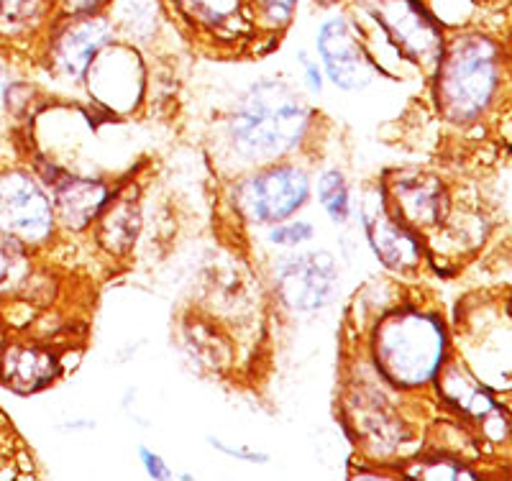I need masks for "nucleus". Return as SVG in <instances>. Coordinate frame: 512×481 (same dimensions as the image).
Returning <instances> with one entry per match:
<instances>
[{"label":"nucleus","instance_id":"nucleus-7","mask_svg":"<svg viewBox=\"0 0 512 481\" xmlns=\"http://www.w3.org/2000/svg\"><path fill=\"white\" fill-rule=\"evenodd\" d=\"M241 200L259 223H280L308 200V177L295 167L256 174L241 190Z\"/></svg>","mask_w":512,"mask_h":481},{"label":"nucleus","instance_id":"nucleus-14","mask_svg":"<svg viewBox=\"0 0 512 481\" xmlns=\"http://www.w3.org/2000/svg\"><path fill=\"white\" fill-rule=\"evenodd\" d=\"M139 231V210L131 200H118L103 218V241L113 251H126Z\"/></svg>","mask_w":512,"mask_h":481},{"label":"nucleus","instance_id":"nucleus-1","mask_svg":"<svg viewBox=\"0 0 512 481\" xmlns=\"http://www.w3.org/2000/svg\"><path fill=\"white\" fill-rule=\"evenodd\" d=\"M308 126L305 105L280 82H259L233 118V141L246 157L272 159L300 141Z\"/></svg>","mask_w":512,"mask_h":481},{"label":"nucleus","instance_id":"nucleus-6","mask_svg":"<svg viewBox=\"0 0 512 481\" xmlns=\"http://www.w3.org/2000/svg\"><path fill=\"white\" fill-rule=\"evenodd\" d=\"M277 292L287 308L313 313L326 308L338 290L336 261L326 251L290 256L277 267Z\"/></svg>","mask_w":512,"mask_h":481},{"label":"nucleus","instance_id":"nucleus-10","mask_svg":"<svg viewBox=\"0 0 512 481\" xmlns=\"http://www.w3.org/2000/svg\"><path fill=\"white\" fill-rule=\"evenodd\" d=\"M111 39V29L103 18H77L62 34L57 36L54 44V59L59 70L70 77H80L88 70L93 59L98 57L100 49Z\"/></svg>","mask_w":512,"mask_h":481},{"label":"nucleus","instance_id":"nucleus-2","mask_svg":"<svg viewBox=\"0 0 512 481\" xmlns=\"http://www.w3.org/2000/svg\"><path fill=\"white\" fill-rule=\"evenodd\" d=\"M500 85V49L487 36H464L438 62V100L446 118L474 121Z\"/></svg>","mask_w":512,"mask_h":481},{"label":"nucleus","instance_id":"nucleus-17","mask_svg":"<svg viewBox=\"0 0 512 481\" xmlns=\"http://www.w3.org/2000/svg\"><path fill=\"white\" fill-rule=\"evenodd\" d=\"M187 13L203 21V24H223L239 11V0H180Z\"/></svg>","mask_w":512,"mask_h":481},{"label":"nucleus","instance_id":"nucleus-24","mask_svg":"<svg viewBox=\"0 0 512 481\" xmlns=\"http://www.w3.org/2000/svg\"><path fill=\"white\" fill-rule=\"evenodd\" d=\"M303 62H305V67H308V85H310V90H313V93H318L320 85H323V82H320L318 67H315V64L310 62V59H303Z\"/></svg>","mask_w":512,"mask_h":481},{"label":"nucleus","instance_id":"nucleus-13","mask_svg":"<svg viewBox=\"0 0 512 481\" xmlns=\"http://www.w3.org/2000/svg\"><path fill=\"white\" fill-rule=\"evenodd\" d=\"M108 203V190L98 180L67 177L57 185L59 218L70 228H85Z\"/></svg>","mask_w":512,"mask_h":481},{"label":"nucleus","instance_id":"nucleus-15","mask_svg":"<svg viewBox=\"0 0 512 481\" xmlns=\"http://www.w3.org/2000/svg\"><path fill=\"white\" fill-rule=\"evenodd\" d=\"M318 195L323 208L328 210L336 223H344L349 218V190H346L344 174L341 172H326L320 177Z\"/></svg>","mask_w":512,"mask_h":481},{"label":"nucleus","instance_id":"nucleus-3","mask_svg":"<svg viewBox=\"0 0 512 481\" xmlns=\"http://www.w3.org/2000/svg\"><path fill=\"white\" fill-rule=\"evenodd\" d=\"M443 328L420 313H397L377 328V359L384 374L405 387H418L441 366Z\"/></svg>","mask_w":512,"mask_h":481},{"label":"nucleus","instance_id":"nucleus-8","mask_svg":"<svg viewBox=\"0 0 512 481\" xmlns=\"http://www.w3.org/2000/svg\"><path fill=\"white\" fill-rule=\"evenodd\" d=\"M318 52L326 72L338 87L344 90H359L372 82L374 70L367 52L356 39V31L351 29L349 21L333 18L318 34Z\"/></svg>","mask_w":512,"mask_h":481},{"label":"nucleus","instance_id":"nucleus-26","mask_svg":"<svg viewBox=\"0 0 512 481\" xmlns=\"http://www.w3.org/2000/svg\"><path fill=\"white\" fill-rule=\"evenodd\" d=\"M323 3H333V0H323Z\"/></svg>","mask_w":512,"mask_h":481},{"label":"nucleus","instance_id":"nucleus-18","mask_svg":"<svg viewBox=\"0 0 512 481\" xmlns=\"http://www.w3.org/2000/svg\"><path fill=\"white\" fill-rule=\"evenodd\" d=\"M21 259H24V251H21L16 238H8L0 233V287H6L11 282V277L21 267Z\"/></svg>","mask_w":512,"mask_h":481},{"label":"nucleus","instance_id":"nucleus-5","mask_svg":"<svg viewBox=\"0 0 512 481\" xmlns=\"http://www.w3.org/2000/svg\"><path fill=\"white\" fill-rule=\"evenodd\" d=\"M374 18L405 57L420 67H438L443 57L441 31L418 0H374Z\"/></svg>","mask_w":512,"mask_h":481},{"label":"nucleus","instance_id":"nucleus-23","mask_svg":"<svg viewBox=\"0 0 512 481\" xmlns=\"http://www.w3.org/2000/svg\"><path fill=\"white\" fill-rule=\"evenodd\" d=\"M141 461H144L146 471H149V476H154V479H172V471L167 469V464L162 461V456H157V453H152L149 448H141Z\"/></svg>","mask_w":512,"mask_h":481},{"label":"nucleus","instance_id":"nucleus-11","mask_svg":"<svg viewBox=\"0 0 512 481\" xmlns=\"http://www.w3.org/2000/svg\"><path fill=\"white\" fill-rule=\"evenodd\" d=\"M54 377H57V359L44 348L18 343L0 354V382L13 392L31 395L52 384Z\"/></svg>","mask_w":512,"mask_h":481},{"label":"nucleus","instance_id":"nucleus-20","mask_svg":"<svg viewBox=\"0 0 512 481\" xmlns=\"http://www.w3.org/2000/svg\"><path fill=\"white\" fill-rule=\"evenodd\" d=\"M428 469H418L410 476H418V479H474V471H466L464 466L456 464V461H433V464H425Z\"/></svg>","mask_w":512,"mask_h":481},{"label":"nucleus","instance_id":"nucleus-25","mask_svg":"<svg viewBox=\"0 0 512 481\" xmlns=\"http://www.w3.org/2000/svg\"><path fill=\"white\" fill-rule=\"evenodd\" d=\"M100 0H67V6L72 8V11H77V13H88V11H93L95 6H98Z\"/></svg>","mask_w":512,"mask_h":481},{"label":"nucleus","instance_id":"nucleus-16","mask_svg":"<svg viewBox=\"0 0 512 481\" xmlns=\"http://www.w3.org/2000/svg\"><path fill=\"white\" fill-rule=\"evenodd\" d=\"M44 0H0V34H18L39 18Z\"/></svg>","mask_w":512,"mask_h":481},{"label":"nucleus","instance_id":"nucleus-21","mask_svg":"<svg viewBox=\"0 0 512 481\" xmlns=\"http://www.w3.org/2000/svg\"><path fill=\"white\" fill-rule=\"evenodd\" d=\"M210 446L216 448V451L226 453V456L241 458V461H249V464H269V456H267V453L249 451V448H236V446H228V443H223V441H216V438H210Z\"/></svg>","mask_w":512,"mask_h":481},{"label":"nucleus","instance_id":"nucleus-22","mask_svg":"<svg viewBox=\"0 0 512 481\" xmlns=\"http://www.w3.org/2000/svg\"><path fill=\"white\" fill-rule=\"evenodd\" d=\"M256 3L262 6L264 16L272 18V21H277V24L287 21L297 6V0H256Z\"/></svg>","mask_w":512,"mask_h":481},{"label":"nucleus","instance_id":"nucleus-4","mask_svg":"<svg viewBox=\"0 0 512 481\" xmlns=\"http://www.w3.org/2000/svg\"><path fill=\"white\" fill-rule=\"evenodd\" d=\"M0 233L18 244H39L52 233V205L29 174L0 177Z\"/></svg>","mask_w":512,"mask_h":481},{"label":"nucleus","instance_id":"nucleus-12","mask_svg":"<svg viewBox=\"0 0 512 481\" xmlns=\"http://www.w3.org/2000/svg\"><path fill=\"white\" fill-rule=\"evenodd\" d=\"M397 205H400V213L418 226H436L443 221L448 208L441 182L425 174L402 177L397 182Z\"/></svg>","mask_w":512,"mask_h":481},{"label":"nucleus","instance_id":"nucleus-19","mask_svg":"<svg viewBox=\"0 0 512 481\" xmlns=\"http://www.w3.org/2000/svg\"><path fill=\"white\" fill-rule=\"evenodd\" d=\"M272 238V244H280V246H297L313 238V226L305 221H292V223H282V226L272 228L269 233Z\"/></svg>","mask_w":512,"mask_h":481},{"label":"nucleus","instance_id":"nucleus-9","mask_svg":"<svg viewBox=\"0 0 512 481\" xmlns=\"http://www.w3.org/2000/svg\"><path fill=\"white\" fill-rule=\"evenodd\" d=\"M364 226L369 233V244L379 259L392 269H410L420 261V244L405 226L390 218L382 200H369L364 205Z\"/></svg>","mask_w":512,"mask_h":481}]
</instances>
